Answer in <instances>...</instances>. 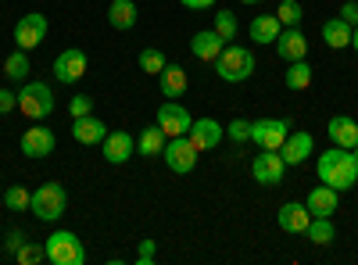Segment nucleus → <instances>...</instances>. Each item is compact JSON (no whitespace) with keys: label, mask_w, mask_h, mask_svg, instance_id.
Masks as SVG:
<instances>
[{"label":"nucleus","mask_w":358,"mask_h":265,"mask_svg":"<svg viewBox=\"0 0 358 265\" xmlns=\"http://www.w3.org/2000/svg\"><path fill=\"white\" fill-rule=\"evenodd\" d=\"M315 172H319V183L334 187V190H351L358 183V162L351 151L344 147H330V151H322L319 162H315Z\"/></svg>","instance_id":"1"},{"label":"nucleus","mask_w":358,"mask_h":265,"mask_svg":"<svg viewBox=\"0 0 358 265\" xmlns=\"http://www.w3.org/2000/svg\"><path fill=\"white\" fill-rule=\"evenodd\" d=\"M215 72H219V79L222 83H248L251 76H255V54L248 50V47H236V43H226L222 47V54L215 57Z\"/></svg>","instance_id":"2"},{"label":"nucleus","mask_w":358,"mask_h":265,"mask_svg":"<svg viewBox=\"0 0 358 265\" xmlns=\"http://www.w3.org/2000/svg\"><path fill=\"white\" fill-rule=\"evenodd\" d=\"M69 208V194L62 183H43L36 187V194L29 197V212H33L40 222H57Z\"/></svg>","instance_id":"3"},{"label":"nucleus","mask_w":358,"mask_h":265,"mask_svg":"<svg viewBox=\"0 0 358 265\" xmlns=\"http://www.w3.org/2000/svg\"><path fill=\"white\" fill-rule=\"evenodd\" d=\"M43 251H47V262H54V265H86V248H83V241L76 237V233H69V229L50 233Z\"/></svg>","instance_id":"4"},{"label":"nucleus","mask_w":358,"mask_h":265,"mask_svg":"<svg viewBox=\"0 0 358 265\" xmlns=\"http://www.w3.org/2000/svg\"><path fill=\"white\" fill-rule=\"evenodd\" d=\"M18 111L25 115V119H47V115L54 111V90L47 83H25L22 90H18Z\"/></svg>","instance_id":"5"},{"label":"nucleus","mask_w":358,"mask_h":265,"mask_svg":"<svg viewBox=\"0 0 358 265\" xmlns=\"http://www.w3.org/2000/svg\"><path fill=\"white\" fill-rule=\"evenodd\" d=\"M47 29H50V22H47V15H40V11H29V15H22L18 22H15V47L18 50H36L43 40H47Z\"/></svg>","instance_id":"6"},{"label":"nucleus","mask_w":358,"mask_h":265,"mask_svg":"<svg viewBox=\"0 0 358 265\" xmlns=\"http://www.w3.org/2000/svg\"><path fill=\"white\" fill-rule=\"evenodd\" d=\"M197 147H194V140L190 136H169V143H165V151H162V158H165V165L176 172V176H187V172H194V165H197Z\"/></svg>","instance_id":"7"},{"label":"nucleus","mask_w":358,"mask_h":265,"mask_svg":"<svg viewBox=\"0 0 358 265\" xmlns=\"http://www.w3.org/2000/svg\"><path fill=\"white\" fill-rule=\"evenodd\" d=\"M290 136V119H258L251 122V143L258 151H280Z\"/></svg>","instance_id":"8"},{"label":"nucleus","mask_w":358,"mask_h":265,"mask_svg":"<svg viewBox=\"0 0 358 265\" xmlns=\"http://www.w3.org/2000/svg\"><path fill=\"white\" fill-rule=\"evenodd\" d=\"M283 172H287V162H283L280 151H258L255 162H251V176H255V183H262V187H280Z\"/></svg>","instance_id":"9"},{"label":"nucleus","mask_w":358,"mask_h":265,"mask_svg":"<svg viewBox=\"0 0 358 265\" xmlns=\"http://www.w3.org/2000/svg\"><path fill=\"white\" fill-rule=\"evenodd\" d=\"M155 122L162 126L165 136H187L190 126H194V115L179 104V101H165V104L158 108V115H155Z\"/></svg>","instance_id":"10"},{"label":"nucleus","mask_w":358,"mask_h":265,"mask_svg":"<svg viewBox=\"0 0 358 265\" xmlns=\"http://www.w3.org/2000/svg\"><path fill=\"white\" fill-rule=\"evenodd\" d=\"M83 76H86V50L69 47V50H62V54L54 57V79H57V83L72 86V83H79Z\"/></svg>","instance_id":"11"},{"label":"nucleus","mask_w":358,"mask_h":265,"mask_svg":"<svg viewBox=\"0 0 358 265\" xmlns=\"http://www.w3.org/2000/svg\"><path fill=\"white\" fill-rule=\"evenodd\" d=\"M54 147H57V136L47 126H29L22 133V155L25 158H50Z\"/></svg>","instance_id":"12"},{"label":"nucleus","mask_w":358,"mask_h":265,"mask_svg":"<svg viewBox=\"0 0 358 265\" xmlns=\"http://www.w3.org/2000/svg\"><path fill=\"white\" fill-rule=\"evenodd\" d=\"M101 155H104L108 165H126V162L136 155V140H133L126 129H118V133L108 129V136H104V143H101Z\"/></svg>","instance_id":"13"},{"label":"nucleus","mask_w":358,"mask_h":265,"mask_svg":"<svg viewBox=\"0 0 358 265\" xmlns=\"http://www.w3.org/2000/svg\"><path fill=\"white\" fill-rule=\"evenodd\" d=\"M276 54L283 57V62L290 65V62H301V57L308 54V40H305V33L297 25H283V33L276 36Z\"/></svg>","instance_id":"14"},{"label":"nucleus","mask_w":358,"mask_h":265,"mask_svg":"<svg viewBox=\"0 0 358 265\" xmlns=\"http://www.w3.org/2000/svg\"><path fill=\"white\" fill-rule=\"evenodd\" d=\"M187 136L194 140L197 151H212V147H219L226 140V126L215 122V119H194V126H190Z\"/></svg>","instance_id":"15"},{"label":"nucleus","mask_w":358,"mask_h":265,"mask_svg":"<svg viewBox=\"0 0 358 265\" xmlns=\"http://www.w3.org/2000/svg\"><path fill=\"white\" fill-rule=\"evenodd\" d=\"M104 136H108V126L97 119L94 111L83 115V119H72V140H76V143H83V147H97V143H104Z\"/></svg>","instance_id":"16"},{"label":"nucleus","mask_w":358,"mask_h":265,"mask_svg":"<svg viewBox=\"0 0 358 265\" xmlns=\"http://www.w3.org/2000/svg\"><path fill=\"white\" fill-rule=\"evenodd\" d=\"M276 222H280V229L283 233H305L308 229V222H312V212L305 208V204H297V201H287L283 208L276 212Z\"/></svg>","instance_id":"17"},{"label":"nucleus","mask_w":358,"mask_h":265,"mask_svg":"<svg viewBox=\"0 0 358 265\" xmlns=\"http://www.w3.org/2000/svg\"><path fill=\"white\" fill-rule=\"evenodd\" d=\"M315 151V140H312V133H294L290 129V136L283 140V147H280V155H283V162L287 165H301V162H308V155Z\"/></svg>","instance_id":"18"},{"label":"nucleus","mask_w":358,"mask_h":265,"mask_svg":"<svg viewBox=\"0 0 358 265\" xmlns=\"http://www.w3.org/2000/svg\"><path fill=\"white\" fill-rule=\"evenodd\" d=\"M226 40L215 33V29H201V33H194L190 40V54L197 57V62H215V57L222 54Z\"/></svg>","instance_id":"19"},{"label":"nucleus","mask_w":358,"mask_h":265,"mask_svg":"<svg viewBox=\"0 0 358 265\" xmlns=\"http://www.w3.org/2000/svg\"><path fill=\"white\" fill-rule=\"evenodd\" d=\"M326 133H330V140H334L337 147H344V151L358 147V122L351 119V115H334L330 126H326Z\"/></svg>","instance_id":"20"},{"label":"nucleus","mask_w":358,"mask_h":265,"mask_svg":"<svg viewBox=\"0 0 358 265\" xmlns=\"http://www.w3.org/2000/svg\"><path fill=\"white\" fill-rule=\"evenodd\" d=\"M337 204H341V190H334V187H315L308 197H305V208L312 212V215H326L330 219L334 212H337Z\"/></svg>","instance_id":"21"},{"label":"nucleus","mask_w":358,"mask_h":265,"mask_svg":"<svg viewBox=\"0 0 358 265\" xmlns=\"http://www.w3.org/2000/svg\"><path fill=\"white\" fill-rule=\"evenodd\" d=\"M248 33H251V43L265 47V43H276V36L283 33V25H280L276 15H258V18H251Z\"/></svg>","instance_id":"22"},{"label":"nucleus","mask_w":358,"mask_h":265,"mask_svg":"<svg viewBox=\"0 0 358 265\" xmlns=\"http://www.w3.org/2000/svg\"><path fill=\"white\" fill-rule=\"evenodd\" d=\"M158 86H162V94L165 97H183L187 94V86H190V76H187V69H179V65H165L162 69V76H158Z\"/></svg>","instance_id":"23"},{"label":"nucleus","mask_w":358,"mask_h":265,"mask_svg":"<svg viewBox=\"0 0 358 265\" xmlns=\"http://www.w3.org/2000/svg\"><path fill=\"white\" fill-rule=\"evenodd\" d=\"M165 143H169V136H165L162 126L155 122V126H147V129L136 136V155H143V158H158V155L165 151Z\"/></svg>","instance_id":"24"},{"label":"nucleus","mask_w":358,"mask_h":265,"mask_svg":"<svg viewBox=\"0 0 358 265\" xmlns=\"http://www.w3.org/2000/svg\"><path fill=\"white\" fill-rule=\"evenodd\" d=\"M136 4L133 0H111V8H108V22H111V29H118V33H126V29H133L136 25Z\"/></svg>","instance_id":"25"},{"label":"nucleus","mask_w":358,"mask_h":265,"mask_svg":"<svg viewBox=\"0 0 358 265\" xmlns=\"http://www.w3.org/2000/svg\"><path fill=\"white\" fill-rule=\"evenodd\" d=\"M322 40H326V47H334V50L351 47V25H348L341 15L330 18V22H322Z\"/></svg>","instance_id":"26"},{"label":"nucleus","mask_w":358,"mask_h":265,"mask_svg":"<svg viewBox=\"0 0 358 265\" xmlns=\"http://www.w3.org/2000/svg\"><path fill=\"white\" fill-rule=\"evenodd\" d=\"M305 237H308L312 244L326 248V244L337 241V229H334V222L326 219V215H312V222H308V229H305Z\"/></svg>","instance_id":"27"},{"label":"nucleus","mask_w":358,"mask_h":265,"mask_svg":"<svg viewBox=\"0 0 358 265\" xmlns=\"http://www.w3.org/2000/svg\"><path fill=\"white\" fill-rule=\"evenodd\" d=\"M283 83H287V90H308V86H312V65L305 62V57H301V62H290Z\"/></svg>","instance_id":"28"},{"label":"nucleus","mask_w":358,"mask_h":265,"mask_svg":"<svg viewBox=\"0 0 358 265\" xmlns=\"http://www.w3.org/2000/svg\"><path fill=\"white\" fill-rule=\"evenodd\" d=\"M29 50H15V54H8V62H4V76L8 79H15V83H25L29 79Z\"/></svg>","instance_id":"29"},{"label":"nucleus","mask_w":358,"mask_h":265,"mask_svg":"<svg viewBox=\"0 0 358 265\" xmlns=\"http://www.w3.org/2000/svg\"><path fill=\"white\" fill-rule=\"evenodd\" d=\"M165 65H169L165 50H158V47H143V50H140V69H143L147 76H162Z\"/></svg>","instance_id":"30"},{"label":"nucleus","mask_w":358,"mask_h":265,"mask_svg":"<svg viewBox=\"0 0 358 265\" xmlns=\"http://www.w3.org/2000/svg\"><path fill=\"white\" fill-rule=\"evenodd\" d=\"M43 258H47V251H43L40 244H33V241H25V244L15 251V262H18V265H40Z\"/></svg>","instance_id":"31"},{"label":"nucleus","mask_w":358,"mask_h":265,"mask_svg":"<svg viewBox=\"0 0 358 265\" xmlns=\"http://www.w3.org/2000/svg\"><path fill=\"white\" fill-rule=\"evenodd\" d=\"M215 33H219L226 43L236 40V15H233V11H215Z\"/></svg>","instance_id":"32"},{"label":"nucleus","mask_w":358,"mask_h":265,"mask_svg":"<svg viewBox=\"0 0 358 265\" xmlns=\"http://www.w3.org/2000/svg\"><path fill=\"white\" fill-rule=\"evenodd\" d=\"M29 194L25 187H8V194H4V204H8V212H25L29 208Z\"/></svg>","instance_id":"33"},{"label":"nucleus","mask_w":358,"mask_h":265,"mask_svg":"<svg viewBox=\"0 0 358 265\" xmlns=\"http://www.w3.org/2000/svg\"><path fill=\"white\" fill-rule=\"evenodd\" d=\"M301 4H297V0H283L280 4V11H276V18H280V25H297L301 22Z\"/></svg>","instance_id":"34"},{"label":"nucleus","mask_w":358,"mask_h":265,"mask_svg":"<svg viewBox=\"0 0 358 265\" xmlns=\"http://www.w3.org/2000/svg\"><path fill=\"white\" fill-rule=\"evenodd\" d=\"M226 136H229L233 143H251V122H248V119H233V122L226 126Z\"/></svg>","instance_id":"35"},{"label":"nucleus","mask_w":358,"mask_h":265,"mask_svg":"<svg viewBox=\"0 0 358 265\" xmlns=\"http://www.w3.org/2000/svg\"><path fill=\"white\" fill-rule=\"evenodd\" d=\"M90 111H94V97H86V94L72 97V104H69V115H72V119H83V115H90Z\"/></svg>","instance_id":"36"},{"label":"nucleus","mask_w":358,"mask_h":265,"mask_svg":"<svg viewBox=\"0 0 358 265\" xmlns=\"http://www.w3.org/2000/svg\"><path fill=\"white\" fill-rule=\"evenodd\" d=\"M155 255H158L155 241H143V244H140V251H136V265H151V262H155Z\"/></svg>","instance_id":"37"},{"label":"nucleus","mask_w":358,"mask_h":265,"mask_svg":"<svg viewBox=\"0 0 358 265\" xmlns=\"http://www.w3.org/2000/svg\"><path fill=\"white\" fill-rule=\"evenodd\" d=\"M18 108V94H11V90H0V115H11Z\"/></svg>","instance_id":"38"},{"label":"nucleus","mask_w":358,"mask_h":265,"mask_svg":"<svg viewBox=\"0 0 358 265\" xmlns=\"http://www.w3.org/2000/svg\"><path fill=\"white\" fill-rule=\"evenodd\" d=\"M341 18H344V22H348L351 29L358 25V4H355V0H348V4L341 8Z\"/></svg>","instance_id":"39"},{"label":"nucleus","mask_w":358,"mask_h":265,"mask_svg":"<svg viewBox=\"0 0 358 265\" xmlns=\"http://www.w3.org/2000/svg\"><path fill=\"white\" fill-rule=\"evenodd\" d=\"M22 244H25V233H22V229H11V233H8V251L15 255Z\"/></svg>","instance_id":"40"},{"label":"nucleus","mask_w":358,"mask_h":265,"mask_svg":"<svg viewBox=\"0 0 358 265\" xmlns=\"http://www.w3.org/2000/svg\"><path fill=\"white\" fill-rule=\"evenodd\" d=\"M179 4H183V8H190V11H208V8L215 4V0H179Z\"/></svg>","instance_id":"41"},{"label":"nucleus","mask_w":358,"mask_h":265,"mask_svg":"<svg viewBox=\"0 0 358 265\" xmlns=\"http://www.w3.org/2000/svg\"><path fill=\"white\" fill-rule=\"evenodd\" d=\"M351 47H355V50H358V25H355V29H351Z\"/></svg>","instance_id":"42"},{"label":"nucleus","mask_w":358,"mask_h":265,"mask_svg":"<svg viewBox=\"0 0 358 265\" xmlns=\"http://www.w3.org/2000/svg\"><path fill=\"white\" fill-rule=\"evenodd\" d=\"M351 155H355V162H358V147H351Z\"/></svg>","instance_id":"43"},{"label":"nucleus","mask_w":358,"mask_h":265,"mask_svg":"<svg viewBox=\"0 0 358 265\" xmlns=\"http://www.w3.org/2000/svg\"><path fill=\"white\" fill-rule=\"evenodd\" d=\"M241 4H258V0H241Z\"/></svg>","instance_id":"44"}]
</instances>
